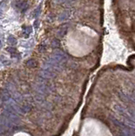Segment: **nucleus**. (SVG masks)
<instances>
[{"mask_svg": "<svg viewBox=\"0 0 135 136\" xmlns=\"http://www.w3.org/2000/svg\"><path fill=\"white\" fill-rule=\"evenodd\" d=\"M48 60L54 61V62L61 64L62 62H65V61H67V55L65 54V53L63 52L62 50L56 49V50L51 54V56H50V58Z\"/></svg>", "mask_w": 135, "mask_h": 136, "instance_id": "nucleus-1", "label": "nucleus"}, {"mask_svg": "<svg viewBox=\"0 0 135 136\" xmlns=\"http://www.w3.org/2000/svg\"><path fill=\"white\" fill-rule=\"evenodd\" d=\"M72 12L70 10H65V11L61 12L58 16V20L59 21H65V20H68L71 17Z\"/></svg>", "mask_w": 135, "mask_h": 136, "instance_id": "nucleus-2", "label": "nucleus"}, {"mask_svg": "<svg viewBox=\"0 0 135 136\" xmlns=\"http://www.w3.org/2000/svg\"><path fill=\"white\" fill-rule=\"evenodd\" d=\"M40 76L44 78H52L55 76V73L54 71L47 70V69H44L43 71L40 72Z\"/></svg>", "mask_w": 135, "mask_h": 136, "instance_id": "nucleus-3", "label": "nucleus"}, {"mask_svg": "<svg viewBox=\"0 0 135 136\" xmlns=\"http://www.w3.org/2000/svg\"><path fill=\"white\" fill-rule=\"evenodd\" d=\"M67 31H68V27H67V25L62 26V27H60V28L58 29V31H57V36L60 37H63L67 33Z\"/></svg>", "mask_w": 135, "mask_h": 136, "instance_id": "nucleus-4", "label": "nucleus"}, {"mask_svg": "<svg viewBox=\"0 0 135 136\" xmlns=\"http://www.w3.org/2000/svg\"><path fill=\"white\" fill-rule=\"evenodd\" d=\"M9 98H10V94L7 90L3 89V90L0 91V99H1L2 100H3V101L9 100Z\"/></svg>", "mask_w": 135, "mask_h": 136, "instance_id": "nucleus-5", "label": "nucleus"}, {"mask_svg": "<svg viewBox=\"0 0 135 136\" xmlns=\"http://www.w3.org/2000/svg\"><path fill=\"white\" fill-rule=\"evenodd\" d=\"M27 66H28L29 68H36L38 66V62H37L36 60L31 59V60H29L28 61H27Z\"/></svg>", "mask_w": 135, "mask_h": 136, "instance_id": "nucleus-6", "label": "nucleus"}, {"mask_svg": "<svg viewBox=\"0 0 135 136\" xmlns=\"http://www.w3.org/2000/svg\"><path fill=\"white\" fill-rule=\"evenodd\" d=\"M8 43L9 44L14 45V44H15L17 43V40H16V38L14 37V36H9V37H8Z\"/></svg>", "mask_w": 135, "mask_h": 136, "instance_id": "nucleus-7", "label": "nucleus"}, {"mask_svg": "<svg viewBox=\"0 0 135 136\" xmlns=\"http://www.w3.org/2000/svg\"><path fill=\"white\" fill-rule=\"evenodd\" d=\"M60 41L58 40V39H54L53 41L51 42V46L52 47H60Z\"/></svg>", "mask_w": 135, "mask_h": 136, "instance_id": "nucleus-8", "label": "nucleus"}, {"mask_svg": "<svg viewBox=\"0 0 135 136\" xmlns=\"http://www.w3.org/2000/svg\"><path fill=\"white\" fill-rule=\"evenodd\" d=\"M19 7H20L22 10L26 9L27 8V3L26 1H22L21 3H19Z\"/></svg>", "mask_w": 135, "mask_h": 136, "instance_id": "nucleus-9", "label": "nucleus"}, {"mask_svg": "<svg viewBox=\"0 0 135 136\" xmlns=\"http://www.w3.org/2000/svg\"><path fill=\"white\" fill-rule=\"evenodd\" d=\"M6 50L8 51V52L11 53V54H14V53H15V52H16V50H15V48H13V47H9V48H7Z\"/></svg>", "mask_w": 135, "mask_h": 136, "instance_id": "nucleus-10", "label": "nucleus"}, {"mask_svg": "<svg viewBox=\"0 0 135 136\" xmlns=\"http://www.w3.org/2000/svg\"><path fill=\"white\" fill-rule=\"evenodd\" d=\"M40 10H41V6H39V7H37V9H35V17H37V15H39V14H40Z\"/></svg>", "mask_w": 135, "mask_h": 136, "instance_id": "nucleus-11", "label": "nucleus"}, {"mask_svg": "<svg viewBox=\"0 0 135 136\" xmlns=\"http://www.w3.org/2000/svg\"><path fill=\"white\" fill-rule=\"evenodd\" d=\"M54 1L57 3H66V2L71 1V0H54Z\"/></svg>", "mask_w": 135, "mask_h": 136, "instance_id": "nucleus-12", "label": "nucleus"}]
</instances>
